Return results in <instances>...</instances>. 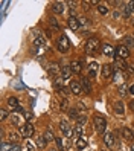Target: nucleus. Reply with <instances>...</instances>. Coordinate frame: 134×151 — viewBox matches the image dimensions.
I'll use <instances>...</instances> for the list:
<instances>
[{
    "instance_id": "obj_44",
    "label": "nucleus",
    "mask_w": 134,
    "mask_h": 151,
    "mask_svg": "<svg viewBox=\"0 0 134 151\" xmlns=\"http://www.w3.org/2000/svg\"><path fill=\"white\" fill-rule=\"evenodd\" d=\"M69 148H70V140L64 139V150H69Z\"/></svg>"
},
{
    "instance_id": "obj_34",
    "label": "nucleus",
    "mask_w": 134,
    "mask_h": 151,
    "mask_svg": "<svg viewBox=\"0 0 134 151\" xmlns=\"http://www.w3.org/2000/svg\"><path fill=\"white\" fill-rule=\"evenodd\" d=\"M76 121H78L79 125H85V122H87V116H85V114H81V116H79Z\"/></svg>"
},
{
    "instance_id": "obj_11",
    "label": "nucleus",
    "mask_w": 134,
    "mask_h": 151,
    "mask_svg": "<svg viewBox=\"0 0 134 151\" xmlns=\"http://www.w3.org/2000/svg\"><path fill=\"white\" fill-rule=\"evenodd\" d=\"M70 67H72V72L73 73H81V70H82V61L73 60L72 64H70Z\"/></svg>"
},
{
    "instance_id": "obj_3",
    "label": "nucleus",
    "mask_w": 134,
    "mask_h": 151,
    "mask_svg": "<svg viewBox=\"0 0 134 151\" xmlns=\"http://www.w3.org/2000/svg\"><path fill=\"white\" fill-rule=\"evenodd\" d=\"M57 47H58L59 52H67V50H69L70 43H69L67 35H64V34L59 35V38H58V41H57Z\"/></svg>"
},
{
    "instance_id": "obj_32",
    "label": "nucleus",
    "mask_w": 134,
    "mask_h": 151,
    "mask_svg": "<svg viewBox=\"0 0 134 151\" xmlns=\"http://www.w3.org/2000/svg\"><path fill=\"white\" fill-rule=\"evenodd\" d=\"M67 109H69V101L64 98V99L59 102V110H67Z\"/></svg>"
},
{
    "instance_id": "obj_42",
    "label": "nucleus",
    "mask_w": 134,
    "mask_h": 151,
    "mask_svg": "<svg viewBox=\"0 0 134 151\" xmlns=\"http://www.w3.org/2000/svg\"><path fill=\"white\" fill-rule=\"evenodd\" d=\"M11 122L14 125H17V124H19V116H17V114H11Z\"/></svg>"
},
{
    "instance_id": "obj_45",
    "label": "nucleus",
    "mask_w": 134,
    "mask_h": 151,
    "mask_svg": "<svg viewBox=\"0 0 134 151\" xmlns=\"http://www.w3.org/2000/svg\"><path fill=\"white\" fill-rule=\"evenodd\" d=\"M128 93H130L131 96H134V84H131V86L128 87Z\"/></svg>"
},
{
    "instance_id": "obj_40",
    "label": "nucleus",
    "mask_w": 134,
    "mask_h": 151,
    "mask_svg": "<svg viewBox=\"0 0 134 151\" xmlns=\"http://www.w3.org/2000/svg\"><path fill=\"white\" fill-rule=\"evenodd\" d=\"M24 147H26V151H35V145H32L31 142H26Z\"/></svg>"
},
{
    "instance_id": "obj_2",
    "label": "nucleus",
    "mask_w": 134,
    "mask_h": 151,
    "mask_svg": "<svg viewBox=\"0 0 134 151\" xmlns=\"http://www.w3.org/2000/svg\"><path fill=\"white\" fill-rule=\"evenodd\" d=\"M93 122H95V128H96V131H97V133H105V128H107V121H105V118H104V116H99V114H96L95 119H93Z\"/></svg>"
},
{
    "instance_id": "obj_13",
    "label": "nucleus",
    "mask_w": 134,
    "mask_h": 151,
    "mask_svg": "<svg viewBox=\"0 0 134 151\" xmlns=\"http://www.w3.org/2000/svg\"><path fill=\"white\" fill-rule=\"evenodd\" d=\"M6 102H8V107L11 109V111H15L17 109L20 107V105H19V101H17V98H14V96H9Z\"/></svg>"
},
{
    "instance_id": "obj_6",
    "label": "nucleus",
    "mask_w": 134,
    "mask_h": 151,
    "mask_svg": "<svg viewBox=\"0 0 134 151\" xmlns=\"http://www.w3.org/2000/svg\"><path fill=\"white\" fill-rule=\"evenodd\" d=\"M34 127H32V124L31 122H28V124H24V125L20 128V134L23 136V137H26V139H28V137H31L32 134H34Z\"/></svg>"
},
{
    "instance_id": "obj_7",
    "label": "nucleus",
    "mask_w": 134,
    "mask_h": 151,
    "mask_svg": "<svg viewBox=\"0 0 134 151\" xmlns=\"http://www.w3.org/2000/svg\"><path fill=\"white\" fill-rule=\"evenodd\" d=\"M113 72H114V67L111 64H104L102 66V76L105 79H110L113 76Z\"/></svg>"
},
{
    "instance_id": "obj_29",
    "label": "nucleus",
    "mask_w": 134,
    "mask_h": 151,
    "mask_svg": "<svg viewBox=\"0 0 134 151\" xmlns=\"http://www.w3.org/2000/svg\"><path fill=\"white\" fill-rule=\"evenodd\" d=\"M69 116L72 118V119H78L79 116H81V114L78 113V110H76V109H69Z\"/></svg>"
},
{
    "instance_id": "obj_30",
    "label": "nucleus",
    "mask_w": 134,
    "mask_h": 151,
    "mask_svg": "<svg viewBox=\"0 0 134 151\" xmlns=\"http://www.w3.org/2000/svg\"><path fill=\"white\" fill-rule=\"evenodd\" d=\"M53 87H55V90L59 93V92L62 90V83H61V79H55V81H53Z\"/></svg>"
},
{
    "instance_id": "obj_36",
    "label": "nucleus",
    "mask_w": 134,
    "mask_h": 151,
    "mask_svg": "<svg viewBox=\"0 0 134 151\" xmlns=\"http://www.w3.org/2000/svg\"><path fill=\"white\" fill-rule=\"evenodd\" d=\"M8 116H9V113H8V110H6V109H2V111H0V119L5 121Z\"/></svg>"
},
{
    "instance_id": "obj_46",
    "label": "nucleus",
    "mask_w": 134,
    "mask_h": 151,
    "mask_svg": "<svg viewBox=\"0 0 134 151\" xmlns=\"http://www.w3.org/2000/svg\"><path fill=\"white\" fill-rule=\"evenodd\" d=\"M88 5H90V2H84V3H82V8H84L85 11L88 9V8H90V6H88Z\"/></svg>"
},
{
    "instance_id": "obj_5",
    "label": "nucleus",
    "mask_w": 134,
    "mask_h": 151,
    "mask_svg": "<svg viewBox=\"0 0 134 151\" xmlns=\"http://www.w3.org/2000/svg\"><path fill=\"white\" fill-rule=\"evenodd\" d=\"M116 57H118L119 60L128 58V57H130V50H128V47L125 46V44H119L118 49H116Z\"/></svg>"
},
{
    "instance_id": "obj_14",
    "label": "nucleus",
    "mask_w": 134,
    "mask_h": 151,
    "mask_svg": "<svg viewBox=\"0 0 134 151\" xmlns=\"http://www.w3.org/2000/svg\"><path fill=\"white\" fill-rule=\"evenodd\" d=\"M102 54L107 55V57H113V55H116V50L110 46L108 43H105V44H102Z\"/></svg>"
},
{
    "instance_id": "obj_38",
    "label": "nucleus",
    "mask_w": 134,
    "mask_h": 151,
    "mask_svg": "<svg viewBox=\"0 0 134 151\" xmlns=\"http://www.w3.org/2000/svg\"><path fill=\"white\" fill-rule=\"evenodd\" d=\"M24 119L28 121V122H31V121L34 119V114H32L31 111H24Z\"/></svg>"
},
{
    "instance_id": "obj_20",
    "label": "nucleus",
    "mask_w": 134,
    "mask_h": 151,
    "mask_svg": "<svg viewBox=\"0 0 134 151\" xmlns=\"http://www.w3.org/2000/svg\"><path fill=\"white\" fill-rule=\"evenodd\" d=\"M104 144L108 145V147L114 145V134H113V133H105V134H104Z\"/></svg>"
},
{
    "instance_id": "obj_23",
    "label": "nucleus",
    "mask_w": 134,
    "mask_h": 151,
    "mask_svg": "<svg viewBox=\"0 0 134 151\" xmlns=\"http://www.w3.org/2000/svg\"><path fill=\"white\" fill-rule=\"evenodd\" d=\"M35 144H37V147H38L40 150H44V148H46V145H47V142H46V139H44L43 136H40V137H37Z\"/></svg>"
},
{
    "instance_id": "obj_21",
    "label": "nucleus",
    "mask_w": 134,
    "mask_h": 151,
    "mask_svg": "<svg viewBox=\"0 0 134 151\" xmlns=\"http://www.w3.org/2000/svg\"><path fill=\"white\" fill-rule=\"evenodd\" d=\"M52 11H53V14H61L62 11H64V5H62L61 2H55L52 5Z\"/></svg>"
},
{
    "instance_id": "obj_37",
    "label": "nucleus",
    "mask_w": 134,
    "mask_h": 151,
    "mask_svg": "<svg viewBox=\"0 0 134 151\" xmlns=\"http://www.w3.org/2000/svg\"><path fill=\"white\" fill-rule=\"evenodd\" d=\"M34 43L37 44V46H44V43H46V41H44V38H43V37H37Z\"/></svg>"
},
{
    "instance_id": "obj_35",
    "label": "nucleus",
    "mask_w": 134,
    "mask_h": 151,
    "mask_svg": "<svg viewBox=\"0 0 134 151\" xmlns=\"http://www.w3.org/2000/svg\"><path fill=\"white\" fill-rule=\"evenodd\" d=\"M123 43H125V46H133L134 38H133V37H125V38H123Z\"/></svg>"
},
{
    "instance_id": "obj_16",
    "label": "nucleus",
    "mask_w": 134,
    "mask_h": 151,
    "mask_svg": "<svg viewBox=\"0 0 134 151\" xmlns=\"http://www.w3.org/2000/svg\"><path fill=\"white\" fill-rule=\"evenodd\" d=\"M120 133H122V137H123L125 140H131V139H133V136H134L133 130H131V128H128V127H123V128L120 130Z\"/></svg>"
},
{
    "instance_id": "obj_18",
    "label": "nucleus",
    "mask_w": 134,
    "mask_h": 151,
    "mask_svg": "<svg viewBox=\"0 0 134 151\" xmlns=\"http://www.w3.org/2000/svg\"><path fill=\"white\" fill-rule=\"evenodd\" d=\"M114 113H116V114H119V116H123L125 107H123V102H122V101L114 102Z\"/></svg>"
},
{
    "instance_id": "obj_27",
    "label": "nucleus",
    "mask_w": 134,
    "mask_h": 151,
    "mask_svg": "<svg viewBox=\"0 0 134 151\" xmlns=\"http://www.w3.org/2000/svg\"><path fill=\"white\" fill-rule=\"evenodd\" d=\"M49 22H50V26H52V29H53V31H59V24H58V22H57L55 17H50Z\"/></svg>"
},
{
    "instance_id": "obj_33",
    "label": "nucleus",
    "mask_w": 134,
    "mask_h": 151,
    "mask_svg": "<svg viewBox=\"0 0 134 151\" xmlns=\"http://www.w3.org/2000/svg\"><path fill=\"white\" fill-rule=\"evenodd\" d=\"M127 90H128V88H127V86H125V84H122V86L119 87V92H118V93H119L120 96H125V95H127V93H128Z\"/></svg>"
},
{
    "instance_id": "obj_49",
    "label": "nucleus",
    "mask_w": 134,
    "mask_h": 151,
    "mask_svg": "<svg viewBox=\"0 0 134 151\" xmlns=\"http://www.w3.org/2000/svg\"><path fill=\"white\" fill-rule=\"evenodd\" d=\"M50 151H57V150H50Z\"/></svg>"
},
{
    "instance_id": "obj_39",
    "label": "nucleus",
    "mask_w": 134,
    "mask_h": 151,
    "mask_svg": "<svg viewBox=\"0 0 134 151\" xmlns=\"http://www.w3.org/2000/svg\"><path fill=\"white\" fill-rule=\"evenodd\" d=\"M82 133V125H79V124H76V127H75V136H79Z\"/></svg>"
},
{
    "instance_id": "obj_26",
    "label": "nucleus",
    "mask_w": 134,
    "mask_h": 151,
    "mask_svg": "<svg viewBox=\"0 0 134 151\" xmlns=\"http://www.w3.org/2000/svg\"><path fill=\"white\" fill-rule=\"evenodd\" d=\"M97 11H99V14L105 15V14H108V6L104 5V3H99L97 5Z\"/></svg>"
},
{
    "instance_id": "obj_12",
    "label": "nucleus",
    "mask_w": 134,
    "mask_h": 151,
    "mask_svg": "<svg viewBox=\"0 0 134 151\" xmlns=\"http://www.w3.org/2000/svg\"><path fill=\"white\" fill-rule=\"evenodd\" d=\"M97 69H99V64L95 63V61L88 64V76H90V78H96V75H97Z\"/></svg>"
},
{
    "instance_id": "obj_25",
    "label": "nucleus",
    "mask_w": 134,
    "mask_h": 151,
    "mask_svg": "<svg viewBox=\"0 0 134 151\" xmlns=\"http://www.w3.org/2000/svg\"><path fill=\"white\" fill-rule=\"evenodd\" d=\"M76 147H78L79 150H84V148L87 147V139L81 136V137H79V139L76 140Z\"/></svg>"
},
{
    "instance_id": "obj_15",
    "label": "nucleus",
    "mask_w": 134,
    "mask_h": 151,
    "mask_svg": "<svg viewBox=\"0 0 134 151\" xmlns=\"http://www.w3.org/2000/svg\"><path fill=\"white\" fill-rule=\"evenodd\" d=\"M81 86H82V92L84 93H92V84H90V79L88 78H82V81H81Z\"/></svg>"
},
{
    "instance_id": "obj_28",
    "label": "nucleus",
    "mask_w": 134,
    "mask_h": 151,
    "mask_svg": "<svg viewBox=\"0 0 134 151\" xmlns=\"http://www.w3.org/2000/svg\"><path fill=\"white\" fill-rule=\"evenodd\" d=\"M55 144H57V148H58L59 151H64V139L57 137V139H55Z\"/></svg>"
},
{
    "instance_id": "obj_1",
    "label": "nucleus",
    "mask_w": 134,
    "mask_h": 151,
    "mask_svg": "<svg viewBox=\"0 0 134 151\" xmlns=\"http://www.w3.org/2000/svg\"><path fill=\"white\" fill-rule=\"evenodd\" d=\"M101 50V41L97 38H88L87 43H85V52L87 55H96L97 52Z\"/></svg>"
},
{
    "instance_id": "obj_48",
    "label": "nucleus",
    "mask_w": 134,
    "mask_h": 151,
    "mask_svg": "<svg viewBox=\"0 0 134 151\" xmlns=\"http://www.w3.org/2000/svg\"><path fill=\"white\" fill-rule=\"evenodd\" d=\"M131 151H134V144H133V145H131Z\"/></svg>"
},
{
    "instance_id": "obj_47",
    "label": "nucleus",
    "mask_w": 134,
    "mask_h": 151,
    "mask_svg": "<svg viewBox=\"0 0 134 151\" xmlns=\"http://www.w3.org/2000/svg\"><path fill=\"white\" fill-rule=\"evenodd\" d=\"M130 109L134 111V101H131V102H130Z\"/></svg>"
},
{
    "instance_id": "obj_22",
    "label": "nucleus",
    "mask_w": 134,
    "mask_h": 151,
    "mask_svg": "<svg viewBox=\"0 0 134 151\" xmlns=\"http://www.w3.org/2000/svg\"><path fill=\"white\" fill-rule=\"evenodd\" d=\"M134 11V2H130L127 6H125V11H123V17L125 19H130V15L131 12Z\"/></svg>"
},
{
    "instance_id": "obj_19",
    "label": "nucleus",
    "mask_w": 134,
    "mask_h": 151,
    "mask_svg": "<svg viewBox=\"0 0 134 151\" xmlns=\"http://www.w3.org/2000/svg\"><path fill=\"white\" fill-rule=\"evenodd\" d=\"M72 75V67L70 66H62L61 67V78L62 79H69Z\"/></svg>"
},
{
    "instance_id": "obj_9",
    "label": "nucleus",
    "mask_w": 134,
    "mask_h": 151,
    "mask_svg": "<svg viewBox=\"0 0 134 151\" xmlns=\"http://www.w3.org/2000/svg\"><path fill=\"white\" fill-rule=\"evenodd\" d=\"M20 137H21L20 131L17 133V131H12V130H11L9 133H8V142H11V144H19Z\"/></svg>"
},
{
    "instance_id": "obj_10",
    "label": "nucleus",
    "mask_w": 134,
    "mask_h": 151,
    "mask_svg": "<svg viewBox=\"0 0 134 151\" xmlns=\"http://www.w3.org/2000/svg\"><path fill=\"white\" fill-rule=\"evenodd\" d=\"M67 24H69V28L72 29V31H78L79 29V20L76 19V17H73V15H70L69 17V20H67Z\"/></svg>"
},
{
    "instance_id": "obj_24",
    "label": "nucleus",
    "mask_w": 134,
    "mask_h": 151,
    "mask_svg": "<svg viewBox=\"0 0 134 151\" xmlns=\"http://www.w3.org/2000/svg\"><path fill=\"white\" fill-rule=\"evenodd\" d=\"M43 137L46 139V142H55V136H53V133L50 131V130H46L44 131V134H43Z\"/></svg>"
},
{
    "instance_id": "obj_8",
    "label": "nucleus",
    "mask_w": 134,
    "mask_h": 151,
    "mask_svg": "<svg viewBox=\"0 0 134 151\" xmlns=\"http://www.w3.org/2000/svg\"><path fill=\"white\" fill-rule=\"evenodd\" d=\"M70 93H73V95H81L82 93V86H81V83H76V81H73V83H70Z\"/></svg>"
},
{
    "instance_id": "obj_31",
    "label": "nucleus",
    "mask_w": 134,
    "mask_h": 151,
    "mask_svg": "<svg viewBox=\"0 0 134 151\" xmlns=\"http://www.w3.org/2000/svg\"><path fill=\"white\" fill-rule=\"evenodd\" d=\"M11 147H12L11 142H6V140H3V142H2V151H9V150H11Z\"/></svg>"
},
{
    "instance_id": "obj_4",
    "label": "nucleus",
    "mask_w": 134,
    "mask_h": 151,
    "mask_svg": "<svg viewBox=\"0 0 134 151\" xmlns=\"http://www.w3.org/2000/svg\"><path fill=\"white\" fill-rule=\"evenodd\" d=\"M59 130L64 133L67 139H69V137H72V136H75V127H70L66 121L59 122Z\"/></svg>"
},
{
    "instance_id": "obj_41",
    "label": "nucleus",
    "mask_w": 134,
    "mask_h": 151,
    "mask_svg": "<svg viewBox=\"0 0 134 151\" xmlns=\"http://www.w3.org/2000/svg\"><path fill=\"white\" fill-rule=\"evenodd\" d=\"M9 151H21V145L20 144H12V147H11Z\"/></svg>"
},
{
    "instance_id": "obj_17",
    "label": "nucleus",
    "mask_w": 134,
    "mask_h": 151,
    "mask_svg": "<svg viewBox=\"0 0 134 151\" xmlns=\"http://www.w3.org/2000/svg\"><path fill=\"white\" fill-rule=\"evenodd\" d=\"M47 72H49L50 76H57V75L61 76V67H58L57 64H50L49 69H47Z\"/></svg>"
},
{
    "instance_id": "obj_43",
    "label": "nucleus",
    "mask_w": 134,
    "mask_h": 151,
    "mask_svg": "<svg viewBox=\"0 0 134 151\" xmlns=\"http://www.w3.org/2000/svg\"><path fill=\"white\" fill-rule=\"evenodd\" d=\"M119 67H120V69L123 70V69H127L128 66H127V63H125V61H123V60H119Z\"/></svg>"
}]
</instances>
